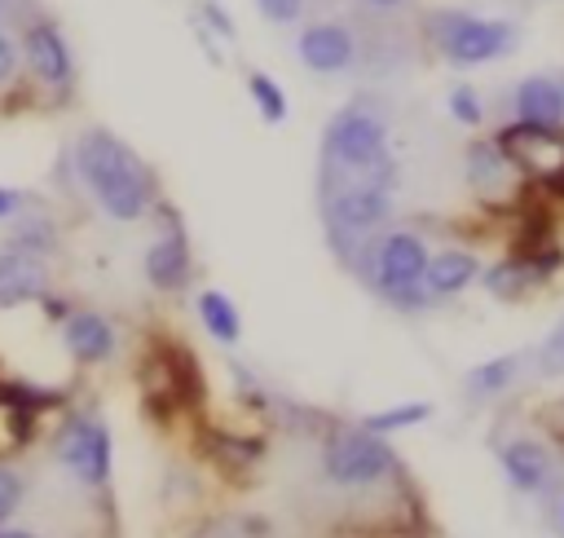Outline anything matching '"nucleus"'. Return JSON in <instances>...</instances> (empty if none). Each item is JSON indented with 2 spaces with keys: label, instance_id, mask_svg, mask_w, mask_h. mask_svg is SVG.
I'll return each mask as SVG.
<instances>
[{
  "label": "nucleus",
  "instance_id": "f257e3e1",
  "mask_svg": "<svg viewBox=\"0 0 564 538\" xmlns=\"http://www.w3.org/2000/svg\"><path fill=\"white\" fill-rule=\"evenodd\" d=\"M66 154H70L75 185L101 207V216H110L119 225L150 216L154 203L163 198L154 168L110 128H84Z\"/></svg>",
  "mask_w": 564,
  "mask_h": 538
},
{
  "label": "nucleus",
  "instance_id": "f03ea898",
  "mask_svg": "<svg viewBox=\"0 0 564 538\" xmlns=\"http://www.w3.org/2000/svg\"><path fill=\"white\" fill-rule=\"evenodd\" d=\"M335 181H361V185L397 190L392 128H388L383 106L370 97H352L322 128L317 185H335Z\"/></svg>",
  "mask_w": 564,
  "mask_h": 538
},
{
  "label": "nucleus",
  "instance_id": "7ed1b4c3",
  "mask_svg": "<svg viewBox=\"0 0 564 538\" xmlns=\"http://www.w3.org/2000/svg\"><path fill=\"white\" fill-rule=\"evenodd\" d=\"M427 256H432V247L419 229L388 225L383 234L366 238L344 269H352L383 304H392L401 313H423V309H432V295L423 287Z\"/></svg>",
  "mask_w": 564,
  "mask_h": 538
},
{
  "label": "nucleus",
  "instance_id": "20e7f679",
  "mask_svg": "<svg viewBox=\"0 0 564 538\" xmlns=\"http://www.w3.org/2000/svg\"><path fill=\"white\" fill-rule=\"evenodd\" d=\"M419 35L441 62H449L458 71L502 62V57H511L520 49V26L511 18H489V13L458 9V4L427 9L419 18Z\"/></svg>",
  "mask_w": 564,
  "mask_h": 538
},
{
  "label": "nucleus",
  "instance_id": "39448f33",
  "mask_svg": "<svg viewBox=\"0 0 564 538\" xmlns=\"http://www.w3.org/2000/svg\"><path fill=\"white\" fill-rule=\"evenodd\" d=\"M317 207H322L330 251L339 256V265H348L366 238L383 234L397 220V190L335 181V185H317Z\"/></svg>",
  "mask_w": 564,
  "mask_h": 538
},
{
  "label": "nucleus",
  "instance_id": "423d86ee",
  "mask_svg": "<svg viewBox=\"0 0 564 538\" xmlns=\"http://www.w3.org/2000/svg\"><path fill=\"white\" fill-rule=\"evenodd\" d=\"M18 49H22V75L31 88H40L48 101H66L75 93V49L62 31V22L35 0L18 22H13Z\"/></svg>",
  "mask_w": 564,
  "mask_h": 538
},
{
  "label": "nucleus",
  "instance_id": "0eeeda50",
  "mask_svg": "<svg viewBox=\"0 0 564 538\" xmlns=\"http://www.w3.org/2000/svg\"><path fill=\"white\" fill-rule=\"evenodd\" d=\"M322 472L330 485H339L348 494H370V489L397 481L401 463H397V450L388 445V437H379L361 423H339L322 441Z\"/></svg>",
  "mask_w": 564,
  "mask_h": 538
},
{
  "label": "nucleus",
  "instance_id": "6e6552de",
  "mask_svg": "<svg viewBox=\"0 0 564 538\" xmlns=\"http://www.w3.org/2000/svg\"><path fill=\"white\" fill-rule=\"evenodd\" d=\"M137 384L145 397V410L167 419L172 410H189L203 401V375L198 362L181 344H150L137 366Z\"/></svg>",
  "mask_w": 564,
  "mask_h": 538
},
{
  "label": "nucleus",
  "instance_id": "1a4fd4ad",
  "mask_svg": "<svg viewBox=\"0 0 564 538\" xmlns=\"http://www.w3.org/2000/svg\"><path fill=\"white\" fill-rule=\"evenodd\" d=\"M366 31L352 18H304L295 31V57L313 75H348L366 62Z\"/></svg>",
  "mask_w": 564,
  "mask_h": 538
},
{
  "label": "nucleus",
  "instance_id": "9d476101",
  "mask_svg": "<svg viewBox=\"0 0 564 538\" xmlns=\"http://www.w3.org/2000/svg\"><path fill=\"white\" fill-rule=\"evenodd\" d=\"M494 141L502 146V154L516 163V172L529 185H542L551 194L564 190V128H542V123H520L507 119Z\"/></svg>",
  "mask_w": 564,
  "mask_h": 538
},
{
  "label": "nucleus",
  "instance_id": "9b49d317",
  "mask_svg": "<svg viewBox=\"0 0 564 538\" xmlns=\"http://www.w3.org/2000/svg\"><path fill=\"white\" fill-rule=\"evenodd\" d=\"M53 454L57 463L88 489H106L110 485V467H115V441L110 428L97 415H70L62 419L57 437H53Z\"/></svg>",
  "mask_w": 564,
  "mask_h": 538
},
{
  "label": "nucleus",
  "instance_id": "f8f14e48",
  "mask_svg": "<svg viewBox=\"0 0 564 538\" xmlns=\"http://www.w3.org/2000/svg\"><path fill=\"white\" fill-rule=\"evenodd\" d=\"M154 216H159V234L150 238L145 247V282L154 291H185L189 278H194V251H189V234H185V220L176 216L172 203H154Z\"/></svg>",
  "mask_w": 564,
  "mask_h": 538
},
{
  "label": "nucleus",
  "instance_id": "ddd939ff",
  "mask_svg": "<svg viewBox=\"0 0 564 538\" xmlns=\"http://www.w3.org/2000/svg\"><path fill=\"white\" fill-rule=\"evenodd\" d=\"M463 172H467V185L476 190V198L485 207H507V203H520V190L529 185L516 163L502 154V146L494 137H471L467 150H463Z\"/></svg>",
  "mask_w": 564,
  "mask_h": 538
},
{
  "label": "nucleus",
  "instance_id": "4468645a",
  "mask_svg": "<svg viewBox=\"0 0 564 538\" xmlns=\"http://www.w3.org/2000/svg\"><path fill=\"white\" fill-rule=\"evenodd\" d=\"M507 115L520 123L564 128V71H533L507 88Z\"/></svg>",
  "mask_w": 564,
  "mask_h": 538
},
{
  "label": "nucleus",
  "instance_id": "2eb2a0df",
  "mask_svg": "<svg viewBox=\"0 0 564 538\" xmlns=\"http://www.w3.org/2000/svg\"><path fill=\"white\" fill-rule=\"evenodd\" d=\"M498 467L516 494H542L555 481V450L538 437H511L498 445Z\"/></svg>",
  "mask_w": 564,
  "mask_h": 538
},
{
  "label": "nucleus",
  "instance_id": "dca6fc26",
  "mask_svg": "<svg viewBox=\"0 0 564 538\" xmlns=\"http://www.w3.org/2000/svg\"><path fill=\"white\" fill-rule=\"evenodd\" d=\"M62 348L79 362V366H101L115 357L119 348V335H115V322L97 309H70L62 318Z\"/></svg>",
  "mask_w": 564,
  "mask_h": 538
},
{
  "label": "nucleus",
  "instance_id": "f3484780",
  "mask_svg": "<svg viewBox=\"0 0 564 538\" xmlns=\"http://www.w3.org/2000/svg\"><path fill=\"white\" fill-rule=\"evenodd\" d=\"M53 291V273L48 260L0 247V309H18V304H40V295Z\"/></svg>",
  "mask_w": 564,
  "mask_h": 538
},
{
  "label": "nucleus",
  "instance_id": "a211bd4d",
  "mask_svg": "<svg viewBox=\"0 0 564 538\" xmlns=\"http://www.w3.org/2000/svg\"><path fill=\"white\" fill-rule=\"evenodd\" d=\"M476 278H480V260L467 247H441V251L427 256V269H423V287H427L432 304L463 295Z\"/></svg>",
  "mask_w": 564,
  "mask_h": 538
},
{
  "label": "nucleus",
  "instance_id": "6ab92c4d",
  "mask_svg": "<svg viewBox=\"0 0 564 538\" xmlns=\"http://www.w3.org/2000/svg\"><path fill=\"white\" fill-rule=\"evenodd\" d=\"M4 247L48 260V256H57V247H62L57 220H53L44 207H35V203H31V207H22V212L9 220V238H4Z\"/></svg>",
  "mask_w": 564,
  "mask_h": 538
},
{
  "label": "nucleus",
  "instance_id": "aec40b11",
  "mask_svg": "<svg viewBox=\"0 0 564 538\" xmlns=\"http://www.w3.org/2000/svg\"><path fill=\"white\" fill-rule=\"evenodd\" d=\"M194 313H198L203 331H207L216 344L234 348V344L242 340V313H238V304H234L225 291H216V287L198 291V300H194Z\"/></svg>",
  "mask_w": 564,
  "mask_h": 538
},
{
  "label": "nucleus",
  "instance_id": "412c9836",
  "mask_svg": "<svg viewBox=\"0 0 564 538\" xmlns=\"http://www.w3.org/2000/svg\"><path fill=\"white\" fill-rule=\"evenodd\" d=\"M203 445L229 472H247V467H256L264 459V441L260 437H242V432H207Z\"/></svg>",
  "mask_w": 564,
  "mask_h": 538
},
{
  "label": "nucleus",
  "instance_id": "4be33fe9",
  "mask_svg": "<svg viewBox=\"0 0 564 538\" xmlns=\"http://www.w3.org/2000/svg\"><path fill=\"white\" fill-rule=\"evenodd\" d=\"M520 362H524L520 353H498V357L471 366L467 370V397H498V392H507L516 384V375H520Z\"/></svg>",
  "mask_w": 564,
  "mask_h": 538
},
{
  "label": "nucleus",
  "instance_id": "5701e85b",
  "mask_svg": "<svg viewBox=\"0 0 564 538\" xmlns=\"http://www.w3.org/2000/svg\"><path fill=\"white\" fill-rule=\"evenodd\" d=\"M247 97H251V106H256V115H260L264 123H282L286 110H291L286 88H282L273 75H264V71H247Z\"/></svg>",
  "mask_w": 564,
  "mask_h": 538
},
{
  "label": "nucleus",
  "instance_id": "b1692460",
  "mask_svg": "<svg viewBox=\"0 0 564 538\" xmlns=\"http://www.w3.org/2000/svg\"><path fill=\"white\" fill-rule=\"evenodd\" d=\"M423 419H432V406L427 401H405V406H388V410H375L361 419V428L379 432V437H392L401 428H419Z\"/></svg>",
  "mask_w": 564,
  "mask_h": 538
},
{
  "label": "nucleus",
  "instance_id": "393cba45",
  "mask_svg": "<svg viewBox=\"0 0 564 538\" xmlns=\"http://www.w3.org/2000/svg\"><path fill=\"white\" fill-rule=\"evenodd\" d=\"M445 110H449V119L454 123H463V128H480L485 123V97L476 93V84H454L449 93H445Z\"/></svg>",
  "mask_w": 564,
  "mask_h": 538
},
{
  "label": "nucleus",
  "instance_id": "a878e982",
  "mask_svg": "<svg viewBox=\"0 0 564 538\" xmlns=\"http://www.w3.org/2000/svg\"><path fill=\"white\" fill-rule=\"evenodd\" d=\"M189 22H198L203 31H212V35H216V40H225V44H234V40H238V22H234V13H229L220 0H194Z\"/></svg>",
  "mask_w": 564,
  "mask_h": 538
},
{
  "label": "nucleus",
  "instance_id": "bb28decb",
  "mask_svg": "<svg viewBox=\"0 0 564 538\" xmlns=\"http://www.w3.org/2000/svg\"><path fill=\"white\" fill-rule=\"evenodd\" d=\"M194 538H269V520H260V516H220V520H207Z\"/></svg>",
  "mask_w": 564,
  "mask_h": 538
},
{
  "label": "nucleus",
  "instance_id": "cd10ccee",
  "mask_svg": "<svg viewBox=\"0 0 564 538\" xmlns=\"http://www.w3.org/2000/svg\"><path fill=\"white\" fill-rule=\"evenodd\" d=\"M251 4L273 26H300L308 18V9H313V0H251Z\"/></svg>",
  "mask_w": 564,
  "mask_h": 538
},
{
  "label": "nucleus",
  "instance_id": "c85d7f7f",
  "mask_svg": "<svg viewBox=\"0 0 564 538\" xmlns=\"http://www.w3.org/2000/svg\"><path fill=\"white\" fill-rule=\"evenodd\" d=\"M22 84V49L9 26H0V93H13Z\"/></svg>",
  "mask_w": 564,
  "mask_h": 538
},
{
  "label": "nucleus",
  "instance_id": "c756f323",
  "mask_svg": "<svg viewBox=\"0 0 564 538\" xmlns=\"http://www.w3.org/2000/svg\"><path fill=\"white\" fill-rule=\"evenodd\" d=\"M538 370L546 375V379H560L564 375V318L546 331V340L538 344Z\"/></svg>",
  "mask_w": 564,
  "mask_h": 538
},
{
  "label": "nucleus",
  "instance_id": "7c9ffc66",
  "mask_svg": "<svg viewBox=\"0 0 564 538\" xmlns=\"http://www.w3.org/2000/svg\"><path fill=\"white\" fill-rule=\"evenodd\" d=\"M31 428H35V423H31L26 415H18V410H13V401L0 392V450H9V445H18V441H26V437H31Z\"/></svg>",
  "mask_w": 564,
  "mask_h": 538
},
{
  "label": "nucleus",
  "instance_id": "2f4dec72",
  "mask_svg": "<svg viewBox=\"0 0 564 538\" xmlns=\"http://www.w3.org/2000/svg\"><path fill=\"white\" fill-rule=\"evenodd\" d=\"M414 0H352V9L361 13V18H370V22H388V18H397V13H405Z\"/></svg>",
  "mask_w": 564,
  "mask_h": 538
},
{
  "label": "nucleus",
  "instance_id": "473e14b6",
  "mask_svg": "<svg viewBox=\"0 0 564 538\" xmlns=\"http://www.w3.org/2000/svg\"><path fill=\"white\" fill-rule=\"evenodd\" d=\"M18 503H22V476L9 472V467H0V520H4Z\"/></svg>",
  "mask_w": 564,
  "mask_h": 538
},
{
  "label": "nucleus",
  "instance_id": "72a5a7b5",
  "mask_svg": "<svg viewBox=\"0 0 564 538\" xmlns=\"http://www.w3.org/2000/svg\"><path fill=\"white\" fill-rule=\"evenodd\" d=\"M35 198L31 194H22V190H9V185H0V220H13L22 207H31Z\"/></svg>",
  "mask_w": 564,
  "mask_h": 538
},
{
  "label": "nucleus",
  "instance_id": "f704fd0d",
  "mask_svg": "<svg viewBox=\"0 0 564 538\" xmlns=\"http://www.w3.org/2000/svg\"><path fill=\"white\" fill-rule=\"evenodd\" d=\"M542 423H546V432H551L555 441H564V397H560V401H551V406L542 410Z\"/></svg>",
  "mask_w": 564,
  "mask_h": 538
},
{
  "label": "nucleus",
  "instance_id": "c9c22d12",
  "mask_svg": "<svg viewBox=\"0 0 564 538\" xmlns=\"http://www.w3.org/2000/svg\"><path fill=\"white\" fill-rule=\"evenodd\" d=\"M31 4H35V0H0V26H9V31H13V22H18Z\"/></svg>",
  "mask_w": 564,
  "mask_h": 538
},
{
  "label": "nucleus",
  "instance_id": "e433bc0d",
  "mask_svg": "<svg viewBox=\"0 0 564 538\" xmlns=\"http://www.w3.org/2000/svg\"><path fill=\"white\" fill-rule=\"evenodd\" d=\"M194 40H198V49L207 53V62H220V49H216V35H212V31H203L198 22H194Z\"/></svg>",
  "mask_w": 564,
  "mask_h": 538
},
{
  "label": "nucleus",
  "instance_id": "4c0bfd02",
  "mask_svg": "<svg viewBox=\"0 0 564 538\" xmlns=\"http://www.w3.org/2000/svg\"><path fill=\"white\" fill-rule=\"evenodd\" d=\"M0 538H40V534H31V529H0Z\"/></svg>",
  "mask_w": 564,
  "mask_h": 538
},
{
  "label": "nucleus",
  "instance_id": "58836bf2",
  "mask_svg": "<svg viewBox=\"0 0 564 538\" xmlns=\"http://www.w3.org/2000/svg\"><path fill=\"white\" fill-rule=\"evenodd\" d=\"M555 520H560V529H564V498H560V507H555Z\"/></svg>",
  "mask_w": 564,
  "mask_h": 538
}]
</instances>
